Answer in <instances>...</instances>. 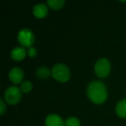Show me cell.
I'll return each mask as SVG.
<instances>
[{
  "mask_svg": "<svg viewBox=\"0 0 126 126\" xmlns=\"http://www.w3.org/2000/svg\"><path fill=\"white\" fill-rule=\"evenodd\" d=\"M21 90L16 86H10L4 93V99L10 105H16L21 100Z\"/></svg>",
  "mask_w": 126,
  "mask_h": 126,
  "instance_id": "4",
  "label": "cell"
},
{
  "mask_svg": "<svg viewBox=\"0 0 126 126\" xmlns=\"http://www.w3.org/2000/svg\"><path fill=\"white\" fill-rule=\"evenodd\" d=\"M110 68H111L110 62L105 58H101L98 60L94 66L95 74L99 78H105L108 76L110 72Z\"/></svg>",
  "mask_w": 126,
  "mask_h": 126,
  "instance_id": "3",
  "label": "cell"
},
{
  "mask_svg": "<svg viewBox=\"0 0 126 126\" xmlns=\"http://www.w3.org/2000/svg\"><path fill=\"white\" fill-rule=\"evenodd\" d=\"M46 126H65V123L60 116L56 114H50L45 119Z\"/></svg>",
  "mask_w": 126,
  "mask_h": 126,
  "instance_id": "7",
  "label": "cell"
},
{
  "mask_svg": "<svg viewBox=\"0 0 126 126\" xmlns=\"http://www.w3.org/2000/svg\"><path fill=\"white\" fill-rule=\"evenodd\" d=\"M32 88H33V85L30 81H24V82L21 83V86H20V90L21 92L24 93H28L31 92Z\"/></svg>",
  "mask_w": 126,
  "mask_h": 126,
  "instance_id": "13",
  "label": "cell"
},
{
  "mask_svg": "<svg viewBox=\"0 0 126 126\" xmlns=\"http://www.w3.org/2000/svg\"><path fill=\"white\" fill-rule=\"evenodd\" d=\"M50 75V70L46 67H41L36 70V76L37 78L41 79H45L48 78Z\"/></svg>",
  "mask_w": 126,
  "mask_h": 126,
  "instance_id": "11",
  "label": "cell"
},
{
  "mask_svg": "<svg viewBox=\"0 0 126 126\" xmlns=\"http://www.w3.org/2000/svg\"><path fill=\"white\" fill-rule=\"evenodd\" d=\"M116 113L121 118H126V99H122L116 105Z\"/></svg>",
  "mask_w": 126,
  "mask_h": 126,
  "instance_id": "10",
  "label": "cell"
},
{
  "mask_svg": "<svg viewBox=\"0 0 126 126\" xmlns=\"http://www.w3.org/2000/svg\"><path fill=\"white\" fill-rule=\"evenodd\" d=\"M17 39L23 46L30 47L35 42V35L30 29H23L18 32Z\"/></svg>",
  "mask_w": 126,
  "mask_h": 126,
  "instance_id": "5",
  "label": "cell"
},
{
  "mask_svg": "<svg viewBox=\"0 0 126 126\" xmlns=\"http://www.w3.org/2000/svg\"><path fill=\"white\" fill-rule=\"evenodd\" d=\"M36 54H37V51H36V49H35V47H29L28 55L30 56V57L34 58V57H35V56H36Z\"/></svg>",
  "mask_w": 126,
  "mask_h": 126,
  "instance_id": "15",
  "label": "cell"
},
{
  "mask_svg": "<svg viewBox=\"0 0 126 126\" xmlns=\"http://www.w3.org/2000/svg\"><path fill=\"white\" fill-rule=\"evenodd\" d=\"M51 74L58 82H67L70 79V70L67 66L61 63H58L53 67Z\"/></svg>",
  "mask_w": 126,
  "mask_h": 126,
  "instance_id": "2",
  "label": "cell"
},
{
  "mask_svg": "<svg viewBox=\"0 0 126 126\" xmlns=\"http://www.w3.org/2000/svg\"><path fill=\"white\" fill-rule=\"evenodd\" d=\"M9 79L14 84H20L23 79V72L19 67H13L9 73Z\"/></svg>",
  "mask_w": 126,
  "mask_h": 126,
  "instance_id": "6",
  "label": "cell"
},
{
  "mask_svg": "<svg viewBox=\"0 0 126 126\" xmlns=\"http://www.w3.org/2000/svg\"><path fill=\"white\" fill-rule=\"evenodd\" d=\"M80 125V121L74 117H70L66 120L65 126H79Z\"/></svg>",
  "mask_w": 126,
  "mask_h": 126,
  "instance_id": "14",
  "label": "cell"
},
{
  "mask_svg": "<svg viewBox=\"0 0 126 126\" xmlns=\"http://www.w3.org/2000/svg\"><path fill=\"white\" fill-rule=\"evenodd\" d=\"M47 6L45 4H37L33 8V14L37 18H44L47 15Z\"/></svg>",
  "mask_w": 126,
  "mask_h": 126,
  "instance_id": "8",
  "label": "cell"
},
{
  "mask_svg": "<svg viewBox=\"0 0 126 126\" xmlns=\"http://www.w3.org/2000/svg\"><path fill=\"white\" fill-rule=\"evenodd\" d=\"M5 111V104L3 99H0V115H4Z\"/></svg>",
  "mask_w": 126,
  "mask_h": 126,
  "instance_id": "16",
  "label": "cell"
},
{
  "mask_svg": "<svg viewBox=\"0 0 126 126\" xmlns=\"http://www.w3.org/2000/svg\"><path fill=\"white\" fill-rule=\"evenodd\" d=\"M87 96L93 103L100 105L107 98V89L104 83L98 80L91 82L87 86Z\"/></svg>",
  "mask_w": 126,
  "mask_h": 126,
  "instance_id": "1",
  "label": "cell"
},
{
  "mask_svg": "<svg viewBox=\"0 0 126 126\" xmlns=\"http://www.w3.org/2000/svg\"><path fill=\"white\" fill-rule=\"evenodd\" d=\"M26 56V50L23 47H16L11 50V57L14 61H22Z\"/></svg>",
  "mask_w": 126,
  "mask_h": 126,
  "instance_id": "9",
  "label": "cell"
},
{
  "mask_svg": "<svg viewBox=\"0 0 126 126\" xmlns=\"http://www.w3.org/2000/svg\"><path fill=\"white\" fill-rule=\"evenodd\" d=\"M47 4L53 10H60L64 6V0H47Z\"/></svg>",
  "mask_w": 126,
  "mask_h": 126,
  "instance_id": "12",
  "label": "cell"
}]
</instances>
